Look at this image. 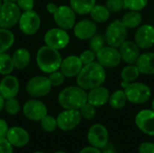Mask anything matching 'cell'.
Masks as SVG:
<instances>
[{
    "mask_svg": "<svg viewBox=\"0 0 154 153\" xmlns=\"http://www.w3.org/2000/svg\"><path fill=\"white\" fill-rule=\"evenodd\" d=\"M106 74L105 68L97 61L84 65L77 76V85L88 91L97 87L102 86L106 80Z\"/></svg>",
    "mask_w": 154,
    "mask_h": 153,
    "instance_id": "6da1fadb",
    "label": "cell"
},
{
    "mask_svg": "<svg viewBox=\"0 0 154 153\" xmlns=\"http://www.w3.org/2000/svg\"><path fill=\"white\" fill-rule=\"evenodd\" d=\"M58 102L64 109L79 110L88 102V93L79 86H70L60 92Z\"/></svg>",
    "mask_w": 154,
    "mask_h": 153,
    "instance_id": "7a4b0ae2",
    "label": "cell"
},
{
    "mask_svg": "<svg viewBox=\"0 0 154 153\" xmlns=\"http://www.w3.org/2000/svg\"><path fill=\"white\" fill-rule=\"evenodd\" d=\"M36 61L42 72L50 74L60 68L62 58L58 50L45 45L39 49L36 55Z\"/></svg>",
    "mask_w": 154,
    "mask_h": 153,
    "instance_id": "3957f363",
    "label": "cell"
},
{
    "mask_svg": "<svg viewBox=\"0 0 154 153\" xmlns=\"http://www.w3.org/2000/svg\"><path fill=\"white\" fill-rule=\"evenodd\" d=\"M127 28L121 20H115L106 28L105 38L108 46L118 49L126 41Z\"/></svg>",
    "mask_w": 154,
    "mask_h": 153,
    "instance_id": "277c9868",
    "label": "cell"
},
{
    "mask_svg": "<svg viewBox=\"0 0 154 153\" xmlns=\"http://www.w3.org/2000/svg\"><path fill=\"white\" fill-rule=\"evenodd\" d=\"M125 93L128 102L134 105L145 104L152 96V90L149 86L135 81L130 83L125 88Z\"/></svg>",
    "mask_w": 154,
    "mask_h": 153,
    "instance_id": "5b68a950",
    "label": "cell"
},
{
    "mask_svg": "<svg viewBox=\"0 0 154 153\" xmlns=\"http://www.w3.org/2000/svg\"><path fill=\"white\" fill-rule=\"evenodd\" d=\"M21 9L16 3L4 0L0 9V27L9 29L18 23L21 17Z\"/></svg>",
    "mask_w": 154,
    "mask_h": 153,
    "instance_id": "8992f818",
    "label": "cell"
},
{
    "mask_svg": "<svg viewBox=\"0 0 154 153\" xmlns=\"http://www.w3.org/2000/svg\"><path fill=\"white\" fill-rule=\"evenodd\" d=\"M87 139L89 145L100 150L104 149L106 147L109 141L108 130L105 125L101 124H95L89 127Z\"/></svg>",
    "mask_w": 154,
    "mask_h": 153,
    "instance_id": "52a82bcc",
    "label": "cell"
},
{
    "mask_svg": "<svg viewBox=\"0 0 154 153\" xmlns=\"http://www.w3.org/2000/svg\"><path fill=\"white\" fill-rule=\"evenodd\" d=\"M44 42L56 50H62L69 43V35L66 30L61 28H52L46 32L44 35Z\"/></svg>",
    "mask_w": 154,
    "mask_h": 153,
    "instance_id": "ba28073f",
    "label": "cell"
},
{
    "mask_svg": "<svg viewBox=\"0 0 154 153\" xmlns=\"http://www.w3.org/2000/svg\"><path fill=\"white\" fill-rule=\"evenodd\" d=\"M51 87L52 86L48 78L36 76L28 81L26 85V91L32 97H42L48 95L51 92Z\"/></svg>",
    "mask_w": 154,
    "mask_h": 153,
    "instance_id": "9c48e42d",
    "label": "cell"
},
{
    "mask_svg": "<svg viewBox=\"0 0 154 153\" xmlns=\"http://www.w3.org/2000/svg\"><path fill=\"white\" fill-rule=\"evenodd\" d=\"M82 116L79 110L64 109L57 116L58 128L62 131L69 132L75 129L81 122Z\"/></svg>",
    "mask_w": 154,
    "mask_h": 153,
    "instance_id": "30bf717a",
    "label": "cell"
},
{
    "mask_svg": "<svg viewBox=\"0 0 154 153\" xmlns=\"http://www.w3.org/2000/svg\"><path fill=\"white\" fill-rule=\"evenodd\" d=\"M53 19L60 28L69 30L76 24V13L70 6L60 5L53 14Z\"/></svg>",
    "mask_w": 154,
    "mask_h": 153,
    "instance_id": "8fae6325",
    "label": "cell"
},
{
    "mask_svg": "<svg viewBox=\"0 0 154 153\" xmlns=\"http://www.w3.org/2000/svg\"><path fill=\"white\" fill-rule=\"evenodd\" d=\"M97 62L104 68H116L122 60L119 50L111 46H105L96 53Z\"/></svg>",
    "mask_w": 154,
    "mask_h": 153,
    "instance_id": "7c38bea8",
    "label": "cell"
},
{
    "mask_svg": "<svg viewBox=\"0 0 154 153\" xmlns=\"http://www.w3.org/2000/svg\"><path fill=\"white\" fill-rule=\"evenodd\" d=\"M18 23L20 30L24 34L32 35L38 32L41 26V18L39 14L33 10L24 11L21 14Z\"/></svg>",
    "mask_w": 154,
    "mask_h": 153,
    "instance_id": "4fadbf2b",
    "label": "cell"
},
{
    "mask_svg": "<svg viewBox=\"0 0 154 153\" xmlns=\"http://www.w3.org/2000/svg\"><path fill=\"white\" fill-rule=\"evenodd\" d=\"M23 113L27 119L39 122L46 115H48V110L46 106L42 101L32 99L25 102L23 106Z\"/></svg>",
    "mask_w": 154,
    "mask_h": 153,
    "instance_id": "5bb4252c",
    "label": "cell"
},
{
    "mask_svg": "<svg viewBox=\"0 0 154 153\" xmlns=\"http://www.w3.org/2000/svg\"><path fill=\"white\" fill-rule=\"evenodd\" d=\"M137 128L143 133L154 136V111L152 109H143L137 113L134 118Z\"/></svg>",
    "mask_w": 154,
    "mask_h": 153,
    "instance_id": "9a60e30c",
    "label": "cell"
},
{
    "mask_svg": "<svg viewBox=\"0 0 154 153\" xmlns=\"http://www.w3.org/2000/svg\"><path fill=\"white\" fill-rule=\"evenodd\" d=\"M134 42L141 50H147L154 45V27L151 24L140 26L134 34Z\"/></svg>",
    "mask_w": 154,
    "mask_h": 153,
    "instance_id": "2e32d148",
    "label": "cell"
},
{
    "mask_svg": "<svg viewBox=\"0 0 154 153\" xmlns=\"http://www.w3.org/2000/svg\"><path fill=\"white\" fill-rule=\"evenodd\" d=\"M97 26L96 22L89 19H83L76 23L73 27L74 35L79 40H90L97 33Z\"/></svg>",
    "mask_w": 154,
    "mask_h": 153,
    "instance_id": "e0dca14e",
    "label": "cell"
},
{
    "mask_svg": "<svg viewBox=\"0 0 154 153\" xmlns=\"http://www.w3.org/2000/svg\"><path fill=\"white\" fill-rule=\"evenodd\" d=\"M6 139L13 147H24L30 142L29 133L19 126H14L9 128L6 134Z\"/></svg>",
    "mask_w": 154,
    "mask_h": 153,
    "instance_id": "ac0fdd59",
    "label": "cell"
},
{
    "mask_svg": "<svg viewBox=\"0 0 154 153\" xmlns=\"http://www.w3.org/2000/svg\"><path fill=\"white\" fill-rule=\"evenodd\" d=\"M83 64L79 57L75 55H70L62 60L60 64V71L67 78H74L79 75Z\"/></svg>",
    "mask_w": 154,
    "mask_h": 153,
    "instance_id": "d6986e66",
    "label": "cell"
},
{
    "mask_svg": "<svg viewBox=\"0 0 154 153\" xmlns=\"http://www.w3.org/2000/svg\"><path fill=\"white\" fill-rule=\"evenodd\" d=\"M118 49L122 60H124L127 64H135L141 55V49L134 41H125Z\"/></svg>",
    "mask_w": 154,
    "mask_h": 153,
    "instance_id": "ffe728a7",
    "label": "cell"
},
{
    "mask_svg": "<svg viewBox=\"0 0 154 153\" xmlns=\"http://www.w3.org/2000/svg\"><path fill=\"white\" fill-rule=\"evenodd\" d=\"M20 84L16 77L6 75L0 82V94L6 100L14 98L19 92Z\"/></svg>",
    "mask_w": 154,
    "mask_h": 153,
    "instance_id": "44dd1931",
    "label": "cell"
},
{
    "mask_svg": "<svg viewBox=\"0 0 154 153\" xmlns=\"http://www.w3.org/2000/svg\"><path fill=\"white\" fill-rule=\"evenodd\" d=\"M110 97L109 90L102 86L97 87L93 89L88 90V102L96 107H100L108 103Z\"/></svg>",
    "mask_w": 154,
    "mask_h": 153,
    "instance_id": "7402d4cb",
    "label": "cell"
},
{
    "mask_svg": "<svg viewBox=\"0 0 154 153\" xmlns=\"http://www.w3.org/2000/svg\"><path fill=\"white\" fill-rule=\"evenodd\" d=\"M135 65L144 75H154V52H144L140 55Z\"/></svg>",
    "mask_w": 154,
    "mask_h": 153,
    "instance_id": "603a6c76",
    "label": "cell"
},
{
    "mask_svg": "<svg viewBox=\"0 0 154 153\" xmlns=\"http://www.w3.org/2000/svg\"><path fill=\"white\" fill-rule=\"evenodd\" d=\"M12 59H13L14 68L18 69H23L29 65L31 55H30V52L26 49L21 48V49L16 50L14 52Z\"/></svg>",
    "mask_w": 154,
    "mask_h": 153,
    "instance_id": "cb8c5ba5",
    "label": "cell"
},
{
    "mask_svg": "<svg viewBox=\"0 0 154 153\" xmlns=\"http://www.w3.org/2000/svg\"><path fill=\"white\" fill-rule=\"evenodd\" d=\"M69 4L76 14L84 15L90 13L96 5V0H69Z\"/></svg>",
    "mask_w": 154,
    "mask_h": 153,
    "instance_id": "d4e9b609",
    "label": "cell"
},
{
    "mask_svg": "<svg viewBox=\"0 0 154 153\" xmlns=\"http://www.w3.org/2000/svg\"><path fill=\"white\" fill-rule=\"evenodd\" d=\"M121 21L127 29H133L140 26L143 21V16L140 11L129 10L126 14H124Z\"/></svg>",
    "mask_w": 154,
    "mask_h": 153,
    "instance_id": "484cf974",
    "label": "cell"
},
{
    "mask_svg": "<svg viewBox=\"0 0 154 153\" xmlns=\"http://www.w3.org/2000/svg\"><path fill=\"white\" fill-rule=\"evenodd\" d=\"M90 16L96 23H106L110 17V11L106 5H95L92 10L90 11Z\"/></svg>",
    "mask_w": 154,
    "mask_h": 153,
    "instance_id": "4316f807",
    "label": "cell"
},
{
    "mask_svg": "<svg viewBox=\"0 0 154 153\" xmlns=\"http://www.w3.org/2000/svg\"><path fill=\"white\" fill-rule=\"evenodd\" d=\"M128 102L125 90H116L110 95L108 104L115 110L123 109Z\"/></svg>",
    "mask_w": 154,
    "mask_h": 153,
    "instance_id": "83f0119b",
    "label": "cell"
},
{
    "mask_svg": "<svg viewBox=\"0 0 154 153\" xmlns=\"http://www.w3.org/2000/svg\"><path fill=\"white\" fill-rule=\"evenodd\" d=\"M14 42V35L8 29L0 27V53L9 50Z\"/></svg>",
    "mask_w": 154,
    "mask_h": 153,
    "instance_id": "f1b7e54d",
    "label": "cell"
},
{
    "mask_svg": "<svg viewBox=\"0 0 154 153\" xmlns=\"http://www.w3.org/2000/svg\"><path fill=\"white\" fill-rule=\"evenodd\" d=\"M141 72L136 65L128 64L121 71V78L123 81L132 83L134 82L140 76Z\"/></svg>",
    "mask_w": 154,
    "mask_h": 153,
    "instance_id": "f546056e",
    "label": "cell"
},
{
    "mask_svg": "<svg viewBox=\"0 0 154 153\" xmlns=\"http://www.w3.org/2000/svg\"><path fill=\"white\" fill-rule=\"evenodd\" d=\"M14 62L10 55L5 52L0 53V74L1 75H10L14 70Z\"/></svg>",
    "mask_w": 154,
    "mask_h": 153,
    "instance_id": "4dcf8cb0",
    "label": "cell"
},
{
    "mask_svg": "<svg viewBox=\"0 0 154 153\" xmlns=\"http://www.w3.org/2000/svg\"><path fill=\"white\" fill-rule=\"evenodd\" d=\"M41 125L42 128L48 133H52L56 131L58 128V124H57V118L53 117L52 115H46L41 121Z\"/></svg>",
    "mask_w": 154,
    "mask_h": 153,
    "instance_id": "1f68e13d",
    "label": "cell"
},
{
    "mask_svg": "<svg viewBox=\"0 0 154 153\" xmlns=\"http://www.w3.org/2000/svg\"><path fill=\"white\" fill-rule=\"evenodd\" d=\"M89 41H89L90 50H93L95 53H97L102 48H104L105 44L106 43L105 35H102V34H99V33H96Z\"/></svg>",
    "mask_w": 154,
    "mask_h": 153,
    "instance_id": "d6a6232c",
    "label": "cell"
},
{
    "mask_svg": "<svg viewBox=\"0 0 154 153\" xmlns=\"http://www.w3.org/2000/svg\"><path fill=\"white\" fill-rule=\"evenodd\" d=\"M79 111L82 118H84L86 120H91V119L95 118V116L97 115V107L94 106L93 105L89 104L88 102L84 104L79 109Z\"/></svg>",
    "mask_w": 154,
    "mask_h": 153,
    "instance_id": "836d02e7",
    "label": "cell"
},
{
    "mask_svg": "<svg viewBox=\"0 0 154 153\" xmlns=\"http://www.w3.org/2000/svg\"><path fill=\"white\" fill-rule=\"evenodd\" d=\"M149 0H124L125 8L134 11H141L147 5Z\"/></svg>",
    "mask_w": 154,
    "mask_h": 153,
    "instance_id": "e575fe53",
    "label": "cell"
},
{
    "mask_svg": "<svg viewBox=\"0 0 154 153\" xmlns=\"http://www.w3.org/2000/svg\"><path fill=\"white\" fill-rule=\"evenodd\" d=\"M5 110L11 115H14L19 113L20 111V103L15 97L9 98L5 100Z\"/></svg>",
    "mask_w": 154,
    "mask_h": 153,
    "instance_id": "d590c367",
    "label": "cell"
},
{
    "mask_svg": "<svg viewBox=\"0 0 154 153\" xmlns=\"http://www.w3.org/2000/svg\"><path fill=\"white\" fill-rule=\"evenodd\" d=\"M48 78H49L52 87H59L64 83L65 76L62 74L61 71L56 70L54 72L50 73V76L48 77Z\"/></svg>",
    "mask_w": 154,
    "mask_h": 153,
    "instance_id": "8d00e7d4",
    "label": "cell"
},
{
    "mask_svg": "<svg viewBox=\"0 0 154 153\" xmlns=\"http://www.w3.org/2000/svg\"><path fill=\"white\" fill-rule=\"evenodd\" d=\"M106 6L110 13H118L125 8L124 0H106Z\"/></svg>",
    "mask_w": 154,
    "mask_h": 153,
    "instance_id": "74e56055",
    "label": "cell"
},
{
    "mask_svg": "<svg viewBox=\"0 0 154 153\" xmlns=\"http://www.w3.org/2000/svg\"><path fill=\"white\" fill-rule=\"evenodd\" d=\"M79 57V59H80L83 66L94 62L95 60H96V58H97L96 57V53L93 50H84Z\"/></svg>",
    "mask_w": 154,
    "mask_h": 153,
    "instance_id": "f35d334b",
    "label": "cell"
},
{
    "mask_svg": "<svg viewBox=\"0 0 154 153\" xmlns=\"http://www.w3.org/2000/svg\"><path fill=\"white\" fill-rule=\"evenodd\" d=\"M16 5L23 11L32 10L34 6V0H17Z\"/></svg>",
    "mask_w": 154,
    "mask_h": 153,
    "instance_id": "ab89813d",
    "label": "cell"
},
{
    "mask_svg": "<svg viewBox=\"0 0 154 153\" xmlns=\"http://www.w3.org/2000/svg\"><path fill=\"white\" fill-rule=\"evenodd\" d=\"M0 153H14L13 146L6 138H0Z\"/></svg>",
    "mask_w": 154,
    "mask_h": 153,
    "instance_id": "60d3db41",
    "label": "cell"
},
{
    "mask_svg": "<svg viewBox=\"0 0 154 153\" xmlns=\"http://www.w3.org/2000/svg\"><path fill=\"white\" fill-rule=\"evenodd\" d=\"M138 153H154V143L143 142L138 147Z\"/></svg>",
    "mask_w": 154,
    "mask_h": 153,
    "instance_id": "b9f144b4",
    "label": "cell"
},
{
    "mask_svg": "<svg viewBox=\"0 0 154 153\" xmlns=\"http://www.w3.org/2000/svg\"><path fill=\"white\" fill-rule=\"evenodd\" d=\"M8 130H9V127H8L7 123L5 120L0 119V138H6Z\"/></svg>",
    "mask_w": 154,
    "mask_h": 153,
    "instance_id": "7bdbcfd3",
    "label": "cell"
},
{
    "mask_svg": "<svg viewBox=\"0 0 154 153\" xmlns=\"http://www.w3.org/2000/svg\"><path fill=\"white\" fill-rule=\"evenodd\" d=\"M79 153H102V151H101L100 149H97L96 147H93V146L89 145V146H87V147L81 149L79 151Z\"/></svg>",
    "mask_w": 154,
    "mask_h": 153,
    "instance_id": "ee69618b",
    "label": "cell"
},
{
    "mask_svg": "<svg viewBox=\"0 0 154 153\" xmlns=\"http://www.w3.org/2000/svg\"><path fill=\"white\" fill-rule=\"evenodd\" d=\"M57 8H58V5H55L54 3H49V4H47V5H46L47 11H48L50 14H52L56 12Z\"/></svg>",
    "mask_w": 154,
    "mask_h": 153,
    "instance_id": "f6af8a7d",
    "label": "cell"
},
{
    "mask_svg": "<svg viewBox=\"0 0 154 153\" xmlns=\"http://www.w3.org/2000/svg\"><path fill=\"white\" fill-rule=\"evenodd\" d=\"M5 99L0 94V112L5 108Z\"/></svg>",
    "mask_w": 154,
    "mask_h": 153,
    "instance_id": "bcb514c9",
    "label": "cell"
},
{
    "mask_svg": "<svg viewBox=\"0 0 154 153\" xmlns=\"http://www.w3.org/2000/svg\"><path fill=\"white\" fill-rule=\"evenodd\" d=\"M102 153H116L115 151H113V150H105V151H103Z\"/></svg>",
    "mask_w": 154,
    "mask_h": 153,
    "instance_id": "7dc6e473",
    "label": "cell"
},
{
    "mask_svg": "<svg viewBox=\"0 0 154 153\" xmlns=\"http://www.w3.org/2000/svg\"><path fill=\"white\" fill-rule=\"evenodd\" d=\"M152 109L154 111V98L153 100H152Z\"/></svg>",
    "mask_w": 154,
    "mask_h": 153,
    "instance_id": "c3c4849f",
    "label": "cell"
},
{
    "mask_svg": "<svg viewBox=\"0 0 154 153\" xmlns=\"http://www.w3.org/2000/svg\"><path fill=\"white\" fill-rule=\"evenodd\" d=\"M54 153H67V152H65V151H56V152H54Z\"/></svg>",
    "mask_w": 154,
    "mask_h": 153,
    "instance_id": "681fc988",
    "label": "cell"
},
{
    "mask_svg": "<svg viewBox=\"0 0 154 153\" xmlns=\"http://www.w3.org/2000/svg\"><path fill=\"white\" fill-rule=\"evenodd\" d=\"M2 5H3V1L0 0V9H1V7H2Z\"/></svg>",
    "mask_w": 154,
    "mask_h": 153,
    "instance_id": "f907efd6",
    "label": "cell"
},
{
    "mask_svg": "<svg viewBox=\"0 0 154 153\" xmlns=\"http://www.w3.org/2000/svg\"><path fill=\"white\" fill-rule=\"evenodd\" d=\"M9 1H11V2H14V3H16V1H17V0H9Z\"/></svg>",
    "mask_w": 154,
    "mask_h": 153,
    "instance_id": "816d5d0a",
    "label": "cell"
},
{
    "mask_svg": "<svg viewBox=\"0 0 154 153\" xmlns=\"http://www.w3.org/2000/svg\"><path fill=\"white\" fill-rule=\"evenodd\" d=\"M33 153H45V152H42V151H36V152H33Z\"/></svg>",
    "mask_w": 154,
    "mask_h": 153,
    "instance_id": "f5cc1de1",
    "label": "cell"
}]
</instances>
